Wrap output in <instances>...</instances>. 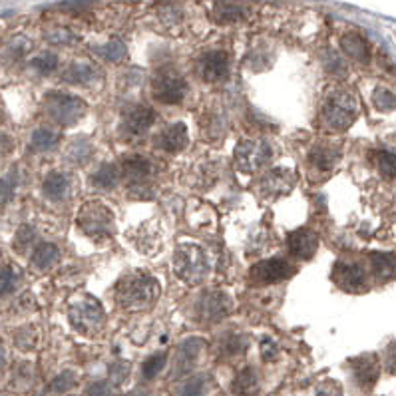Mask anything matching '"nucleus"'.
Instances as JSON below:
<instances>
[{
  "label": "nucleus",
  "instance_id": "obj_1",
  "mask_svg": "<svg viewBox=\"0 0 396 396\" xmlns=\"http://www.w3.org/2000/svg\"><path fill=\"white\" fill-rule=\"evenodd\" d=\"M162 295L160 281L147 273H128L116 287L117 307L132 313H142L151 308Z\"/></svg>",
  "mask_w": 396,
  "mask_h": 396
},
{
  "label": "nucleus",
  "instance_id": "obj_2",
  "mask_svg": "<svg viewBox=\"0 0 396 396\" xmlns=\"http://www.w3.org/2000/svg\"><path fill=\"white\" fill-rule=\"evenodd\" d=\"M358 112L361 108L351 90L331 88L324 94L323 104H321V119L324 128L333 132H345L356 122Z\"/></svg>",
  "mask_w": 396,
  "mask_h": 396
},
{
  "label": "nucleus",
  "instance_id": "obj_3",
  "mask_svg": "<svg viewBox=\"0 0 396 396\" xmlns=\"http://www.w3.org/2000/svg\"><path fill=\"white\" fill-rule=\"evenodd\" d=\"M211 271V263L206 249L195 243H179L174 253V273L185 285L195 287L207 279Z\"/></svg>",
  "mask_w": 396,
  "mask_h": 396
},
{
  "label": "nucleus",
  "instance_id": "obj_4",
  "mask_svg": "<svg viewBox=\"0 0 396 396\" xmlns=\"http://www.w3.org/2000/svg\"><path fill=\"white\" fill-rule=\"evenodd\" d=\"M76 225L80 227L82 233L94 237V239H108L116 233L114 211L98 199L86 201L80 207V211L76 215Z\"/></svg>",
  "mask_w": 396,
  "mask_h": 396
},
{
  "label": "nucleus",
  "instance_id": "obj_5",
  "mask_svg": "<svg viewBox=\"0 0 396 396\" xmlns=\"http://www.w3.org/2000/svg\"><path fill=\"white\" fill-rule=\"evenodd\" d=\"M68 321L74 331L84 337H98L106 327V311L94 297H84L74 301L68 308Z\"/></svg>",
  "mask_w": 396,
  "mask_h": 396
},
{
  "label": "nucleus",
  "instance_id": "obj_6",
  "mask_svg": "<svg viewBox=\"0 0 396 396\" xmlns=\"http://www.w3.org/2000/svg\"><path fill=\"white\" fill-rule=\"evenodd\" d=\"M44 110L54 124L62 128H72L88 112V104L78 96L64 92H48L44 98Z\"/></svg>",
  "mask_w": 396,
  "mask_h": 396
},
{
  "label": "nucleus",
  "instance_id": "obj_7",
  "mask_svg": "<svg viewBox=\"0 0 396 396\" xmlns=\"http://www.w3.org/2000/svg\"><path fill=\"white\" fill-rule=\"evenodd\" d=\"M273 160V146L265 138L241 140L233 149L235 167L241 174H257Z\"/></svg>",
  "mask_w": 396,
  "mask_h": 396
},
{
  "label": "nucleus",
  "instance_id": "obj_8",
  "mask_svg": "<svg viewBox=\"0 0 396 396\" xmlns=\"http://www.w3.org/2000/svg\"><path fill=\"white\" fill-rule=\"evenodd\" d=\"M188 80L183 78V74L172 68V66H163L151 78V96L158 102L167 104V106H176L183 102V98L188 96Z\"/></svg>",
  "mask_w": 396,
  "mask_h": 396
},
{
  "label": "nucleus",
  "instance_id": "obj_9",
  "mask_svg": "<svg viewBox=\"0 0 396 396\" xmlns=\"http://www.w3.org/2000/svg\"><path fill=\"white\" fill-rule=\"evenodd\" d=\"M119 177H126L132 190V197L138 199H146L147 195H151L149 185H146V179L151 174V162L147 160L146 156L133 154V156H124V160L119 162Z\"/></svg>",
  "mask_w": 396,
  "mask_h": 396
},
{
  "label": "nucleus",
  "instance_id": "obj_10",
  "mask_svg": "<svg viewBox=\"0 0 396 396\" xmlns=\"http://www.w3.org/2000/svg\"><path fill=\"white\" fill-rule=\"evenodd\" d=\"M233 299L223 291H206L195 303V317L204 323H220L233 313Z\"/></svg>",
  "mask_w": 396,
  "mask_h": 396
},
{
  "label": "nucleus",
  "instance_id": "obj_11",
  "mask_svg": "<svg viewBox=\"0 0 396 396\" xmlns=\"http://www.w3.org/2000/svg\"><path fill=\"white\" fill-rule=\"evenodd\" d=\"M197 76L207 82V84H217V82H225L231 72V56L225 50H209L204 52L197 64H195Z\"/></svg>",
  "mask_w": 396,
  "mask_h": 396
},
{
  "label": "nucleus",
  "instance_id": "obj_12",
  "mask_svg": "<svg viewBox=\"0 0 396 396\" xmlns=\"http://www.w3.org/2000/svg\"><path fill=\"white\" fill-rule=\"evenodd\" d=\"M158 114L149 108V106H142L135 104L124 110L122 114V122H119V133L128 140H135L142 138L144 133L156 124Z\"/></svg>",
  "mask_w": 396,
  "mask_h": 396
},
{
  "label": "nucleus",
  "instance_id": "obj_13",
  "mask_svg": "<svg viewBox=\"0 0 396 396\" xmlns=\"http://www.w3.org/2000/svg\"><path fill=\"white\" fill-rule=\"evenodd\" d=\"M295 265L283 257H271L255 263L249 269V281L255 285H273L295 275Z\"/></svg>",
  "mask_w": 396,
  "mask_h": 396
},
{
  "label": "nucleus",
  "instance_id": "obj_14",
  "mask_svg": "<svg viewBox=\"0 0 396 396\" xmlns=\"http://www.w3.org/2000/svg\"><path fill=\"white\" fill-rule=\"evenodd\" d=\"M331 279L337 285L338 289L347 291V293H361L367 289V271L365 267L356 261L349 259H338L333 265V273Z\"/></svg>",
  "mask_w": 396,
  "mask_h": 396
},
{
  "label": "nucleus",
  "instance_id": "obj_15",
  "mask_svg": "<svg viewBox=\"0 0 396 396\" xmlns=\"http://www.w3.org/2000/svg\"><path fill=\"white\" fill-rule=\"evenodd\" d=\"M297 174L289 167H273L265 172L259 179V193L265 199H277L283 195H289L295 190Z\"/></svg>",
  "mask_w": 396,
  "mask_h": 396
},
{
  "label": "nucleus",
  "instance_id": "obj_16",
  "mask_svg": "<svg viewBox=\"0 0 396 396\" xmlns=\"http://www.w3.org/2000/svg\"><path fill=\"white\" fill-rule=\"evenodd\" d=\"M128 239L142 255H156L162 247V227L158 221L149 220L140 227H133L128 233Z\"/></svg>",
  "mask_w": 396,
  "mask_h": 396
},
{
  "label": "nucleus",
  "instance_id": "obj_17",
  "mask_svg": "<svg viewBox=\"0 0 396 396\" xmlns=\"http://www.w3.org/2000/svg\"><path fill=\"white\" fill-rule=\"evenodd\" d=\"M188 144H190V132L183 122L165 126L154 138V146L165 154H179L188 147Z\"/></svg>",
  "mask_w": 396,
  "mask_h": 396
},
{
  "label": "nucleus",
  "instance_id": "obj_18",
  "mask_svg": "<svg viewBox=\"0 0 396 396\" xmlns=\"http://www.w3.org/2000/svg\"><path fill=\"white\" fill-rule=\"evenodd\" d=\"M287 247H289V253L295 259L308 261L315 257V253L319 249V237L308 227H299L287 237Z\"/></svg>",
  "mask_w": 396,
  "mask_h": 396
},
{
  "label": "nucleus",
  "instance_id": "obj_19",
  "mask_svg": "<svg viewBox=\"0 0 396 396\" xmlns=\"http://www.w3.org/2000/svg\"><path fill=\"white\" fill-rule=\"evenodd\" d=\"M207 347L206 338L201 337H190L179 343L176 354V368H174V377H183L185 372H190L191 368L195 367L199 354L204 352Z\"/></svg>",
  "mask_w": 396,
  "mask_h": 396
},
{
  "label": "nucleus",
  "instance_id": "obj_20",
  "mask_svg": "<svg viewBox=\"0 0 396 396\" xmlns=\"http://www.w3.org/2000/svg\"><path fill=\"white\" fill-rule=\"evenodd\" d=\"M351 368L354 381L363 388H370L374 382L379 381V374H381L379 356L372 354V352H367V354H361V356L352 358Z\"/></svg>",
  "mask_w": 396,
  "mask_h": 396
},
{
  "label": "nucleus",
  "instance_id": "obj_21",
  "mask_svg": "<svg viewBox=\"0 0 396 396\" xmlns=\"http://www.w3.org/2000/svg\"><path fill=\"white\" fill-rule=\"evenodd\" d=\"M338 160H340V147L335 146V144H329V142L315 144L313 149L308 151V165L321 174L333 172V167L337 165Z\"/></svg>",
  "mask_w": 396,
  "mask_h": 396
},
{
  "label": "nucleus",
  "instance_id": "obj_22",
  "mask_svg": "<svg viewBox=\"0 0 396 396\" xmlns=\"http://www.w3.org/2000/svg\"><path fill=\"white\" fill-rule=\"evenodd\" d=\"M42 193L54 204L66 201L72 195V177L64 172H50L42 179Z\"/></svg>",
  "mask_w": 396,
  "mask_h": 396
},
{
  "label": "nucleus",
  "instance_id": "obj_23",
  "mask_svg": "<svg viewBox=\"0 0 396 396\" xmlns=\"http://www.w3.org/2000/svg\"><path fill=\"white\" fill-rule=\"evenodd\" d=\"M100 68L96 64H90V62H72L64 74H62V80L74 84V86H92L94 82L100 80Z\"/></svg>",
  "mask_w": 396,
  "mask_h": 396
},
{
  "label": "nucleus",
  "instance_id": "obj_24",
  "mask_svg": "<svg viewBox=\"0 0 396 396\" xmlns=\"http://www.w3.org/2000/svg\"><path fill=\"white\" fill-rule=\"evenodd\" d=\"M340 50L358 64L370 62V46H368L367 38L358 32H345L340 36Z\"/></svg>",
  "mask_w": 396,
  "mask_h": 396
},
{
  "label": "nucleus",
  "instance_id": "obj_25",
  "mask_svg": "<svg viewBox=\"0 0 396 396\" xmlns=\"http://www.w3.org/2000/svg\"><path fill=\"white\" fill-rule=\"evenodd\" d=\"M372 275L379 283H388L396 279V253H381V251H372L368 255Z\"/></svg>",
  "mask_w": 396,
  "mask_h": 396
},
{
  "label": "nucleus",
  "instance_id": "obj_26",
  "mask_svg": "<svg viewBox=\"0 0 396 396\" xmlns=\"http://www.w3.org/2000/svg\"><path fill=\"white\" fill-rule=\"evenodd\" d=\"M251 8L247 4L241 2H217L213 6V16L220 24H231V22H239L243 18H247Z\"/></svg>",
  "mask_w": 396,
  "mask_h": 396
},
{
  "label": "nucleus",
  "instance_id": "obj_27",
  "mask_svg": "<svg viewBox=\"0 0 396 396\" xmlns=\"http://www.w3.org/2000/svg\"><path fill=\"white\" fill-rule=\"evenodd\" d=\"M58 245H54V243H40V245H36V249L32 251L30 265L36 271H48V269H52L54 265L58 263Z\"/></svg>",
  "mask_w": 396,
  "mask_h": 396
},
{
  "label": "nucleus",
  "instance_id": "obj_28",
  "mask_svg": "<svg viewBox=\"0 0 396 396\" xmlns=\"http://www.w3.org/2000/svg\"><path fill=\"white\" fill-rule=\"evenodd\" d=\"M231 390L237 396H257L259 393V377L257 370L251 367H245L243 370H239V374L235 377Z\"/></svg>",
  "mask_w": 396,
  "mask_h": 396
},
{
  "label": "nucleus",
  "instance_id": "obj_29",
  "mask_svg": "<svg viewBox=\"0 0 396 396\" xmlns=\"http://www.w3.org/2000/svg\"><path fill=\"white\" fill-rule=\"evenodd\" d=\"M92 185L96 190L102 191H112L114 188H117L119 183V167L116 163H102L94 174H92Z\"/></svg>",
  "mask_w": 396,
  "mask_h": 396
},
{
  "label": "nucleus",
  "instance_id": "obj_30",
  "mask_svg": "<svg viewBox=\"0 0 396 396\" xmlns=\"http://www.w3.org/2000/svg\"><path fill=\"white\" fill-rule=\"evenodd\" d=\"M60 144V133L52 128H36L30 135V149L36 154L52 151Z\"/></svg>",
  "mask_w": 396,
  "mask_h": 396
},
{
  "label": "nucleus",
  "instance_id": "obj_31",
  "mask_svg": "<svg viewBox=\"0 0 396 396\" xmlns=\"http://www.w3.org/2000/svg\"><path fill=\"white\" fill-rule=\"evenodd\" d=\"M94 156V146L90 140H76L68 146L66 151V160L74 165H86Z\"/></svg>",
  "mask_w": 396,
  "mask_h": 396
},
{
  "label": "nucleus",
  "instance_id": "obj_32",
  "mask_svg": "<svg viewBox=\"0 0 396 396\" xmlns=\"http://www.w3.org/2000/svg\"><path fill=\"white\" fill-rule=\"evenodd\" d=\"M22 279V271L15 263H6L0 267V297L15 293Z\"/></svg>",
  "mask_w": 396,
  "mask_h": 396
},
{
  "label": "nucleus",
  "instance_id": "obj_33",
  "mask_svg": "<svg viewBox=\"0 0 396 396\" xmlns=\"http://www.w3.org/2000/svg\"><path fill=\"white\" fill-rule=\"evenodd\" d=\"M374 163L384 179H396V151L379 149L374 154Z\"/></svg>",
  "mask_w": 396,
  "mask_h": 396
},
{
  "label": "nucleus",
  "instance_id": "obj_34",
  "mask_svg": "<svg viewBox=\"0 0 396 396\" xmlns=\"http://www.w3.org/2000/svg\"><path fill=\"white\" fill-rule=\"evenodd\" d=\"M58 62V56L54 52H40L38 56L30 60V66L38 74H42V76H50L52 72H56Z\"/></svg>",
  "mask_w": 396,
  "mask_h": 396
},
{
  "label": "nucleus",
  "instance_id": "obj_35",
  "mask_svg": "<svg viewBox=\"0 0 396 396\" xmlns=\"http://www.w3.org/2000/svg\"><path fill=\"white\" fill-rule=\"evenodd\" d=\"M372 104L381 112H393L396 110V94L388 88H377L372 94Z\"/></svg>",
  "mask_w": 396,
  "mask_h": 396
},
{
  "label": "nucleus",
  "instance_id": "obj_36",
  "mask_svg": "<svg viewBox=\"0 0 396 396\" xmlns=\"http://www.w3.org/2000/svg\"><path fill=\"white\" fill-rule=\"evenodd\" d=\"M165 363H167V352H156V354H151L146 363H144V367H142L144 377H146V379H156L163 370Z\"/></svg>",
  "mask_w": 396,
  "mask_h": 396
},
{
  "label": "nucleus",
  "instance_id": "obj_37",
  "mask_svg": "<svg viewBox=\"0 0 396 396\" xmlns=\"http://www.w3.org/2000/svg\"><path fill=\"white\" fill-rule=\"evenodd\" d=\"M247 347H249V343H247V338L243 337V335H237V333H231V335H227V337L223 338V343H221V351L227 352V354H243V352L247 351Z\"/></svg>",
  "mask_w": 396,
  "mask_h": 396
},
{
  "label": "nucleus",
  "instance_id": "obj_38",
  "mask_svg": "<svg viewBox=\"0 0 396 396\" xmlns=\"http://www.w3.org/2000/svg\"><path fill=\"white\" fill-rule=\"evenodd\" d=\"M38 345V331L34 327H26L16 333V347L20 351H34Z\"/></svg>",
  "mask_w": 396,
  "mask_h": 396
},
{
  "label": "nucleus",
  "instance_id": "obj_39",
  "mask_svg": "<svg viewBox=\"0 0 396 396\" xmlns=\"http://www.w3.org/2000/svg\"><path fill=\"white\" fill-rule=\"evenodd\" d=\"M102 58H106L108 62H122V60L126 58V54H128V48L126 44L122 42V40H110L108 44L102 48Z\"/></svg>",
  "mask_w": 396,
  "mask_h": 396
},
{
  "label": "nucleus",
  "instance_id": "obj_40",
  "mask_svg": "<svg viewBox=\"0 0 396 396\" xmlns=\"http://www.w3.org/2000/svg\"><path fill=\"white\" fill-rule=\"evenodd\" d=\"M46 40L54 46H68V44H74V42L78 40V36L72 34L70 30H66V28H54L46 34Z\"/></svg>",
  "mask_w": 396,
  "mask_h": 396
},
{
  "label": "nucleus",
  "instance_id": "obj_41",
  "mask_svg": "<svg viewBox=\"0 0 396 396\" xmlns=\"http://www.w3.org/2000/svg\"><path fill=\"white\" fill-rule=\"evenodd\" d=\"M204 388H206V377H193L181 384L179 388V396H201L204 395Z\"/></svg>",
  "mask_w": 396,
  "mask_h": 396
},
{
  "label": "nucleus",
  "instance_id": "obj_42",
  "mask_svg": "<svg viewBox=\"0 0 396 396\" xmlns=\"http://www.w3.org/2000/svg\"><path fill=\"white\" fill-rule=\"evenodd\" d=\"M34 239H36V231L30 227V225H22L18 231H16V237H15V247L18 251H26L34 243Z\"/></svg>",
  "mask_w": 396,
  "mask_h": 396
},
{
  "label": "nucleus",
  "instance_id": "obj_43",
  "mask_svg": "<svg viewBox=\"0 0 396 396\" xmlns=\"http://www.w3.org/2000/svg\"><path fill=\"white\" fill-rule=\"evenodd\" d=\"M16 183H18V177H16L15 172L10 176L0 177V204L10 201V197L15 195Z\"/></svg>",
  "mask_w": 396,
  "mask_h": 396
},
{
  "label": "nucleus",
  "instance_id": "obj_44",
  "mask_svg": "<svg viewBox=\"0 0 396 396\" xmlns=\"http://www.w3.org/2000/svg\"><path fill=\"white\" fill-rule=\"evenodd\" d=\"M32 50V40L26 36H15L8 44V52L15 56V58H22L24 54H28Z\"/></svg>",
  "mask_w": 396,
  "mask_h": 396
},
{
  "label": "nucleus",
  "instance_id": "obj_45",
  "mask_svg": "<svg viewBox=\"0 0 396 396\" xmlns=\"http://www.w3.org/2000/svg\"><path fill=\"white\" fill-rule=\"evenodd\" d=\"M74 384H76V374H74L72 370H64V372H60L58 377L52 381V390L54 393H66V390H70Z\"/></svg>",
  "mask_w": 396,
  "mask_h": 396
},
{
  "label": "nucleus",
  "instance_id": "obj_46",
  "mask_svg": "<svg viewBox=\"0 0 396 396\" xmlns=\"http://www.w3.org/2000/svg\"><path fill=\"white\" fill-rule=\"evenodd\" d=\"M281 354V349L279 345L273 340L271 337H265L261 340V356H263L265 363H275L277 358H279Z\"/></svg>",
  "mask_w": 396,
  "mask_h": 396
},
{
  "label": "nucleus",
  "instance_id": "obj_47",
  "mask_svg": "<svg viewBox=\"0 0 396 396\" xmlns=\"http://www.w3.org/2000/svg\"><path fill=\"white\" fill-rule=\"evenodd\" d=\"M130 363H126V361H122V363H114L112 367H110V381L114 382V384H119V382H126V379L130 377Z\"/></svg>",
  "mask_w": 396,
  "mask_h": 396
},
{
  "label": "nucleus",
  "instance_id": "obj_48",
  "mask_svg": "<svg viewBox=\"0 0 396 396\" xmlns=\"http://www.w3.org/2000/svg\"><path fill=\"white\" fill-rule=\"evenodd\" d=\"M317 396H343V388L340 384L335 381H324L317 386Z\"/></svg>",
  "mask_w": 396,
  "mask_h": 396
},
{
  "label": "nucleus",
  "instance_id": "obj_49",
  "mask_svg": "<svg viewBox=\"0 0 396 396\" xmlns=\"http://www.w3.org/2000/svg\"><path fill=\"white\" fill-rule=\"evenodd\" d=\"M112 395V384L108 381H98L88 386V396H110Z\"/></svg>",
  "mask_w": 396,
  "mask_h": 396
},
{
  "label": "nucleus",
  "instance_id": "obj_50",
  "mask_svg": "<svg viewBox=\"0 0 396 396\" xmlns=\"http://www.w3.org/2000/svg\"><path fill=\"white\" fill-rule=\"evenodd\" d=\"M384 368L390 374H396V343L388 345V349L384 352Z\"/></svg>",
  "mask_w": 396,
  "mask_h": 396
},
{
  "label": "nucleus",
  "instance_id": "obj_51",
  "mask_svg": "<svg viewBox=\"0 0 396 396\" xmlns=\"http://www.w3.org/2000/svg\"><path fill=\"white\" fill-rule=\"evenodd\" d=\"M4 367H6V347H4V343L0 338V370Z\"/></svg>",
  "mask_w": 396,
  "mask_h": 396
},
{
  "label": "nucleus",
  "instance_id": "obj_52",
  "mask_svg": "<svg viewBox=\"0 0 396 396\" xmlns=\"http://www.w3.org/2000/svg\"><path fill=\"white\" fill-rule=\"evenodd\" d=\"M126 396H144L142 393H132V395H126Z\"/></svg>",
  "mask_w": 396,
  "mask_h": 396
},
{
  "label": "nucleus",
  "instance_id": "obj_53",
  "mask_svg": "<svg viewBox=\"0 0 396 396\" xmlns=\"http://www.w3.org/2000/svg\"><path fill=\"white\" fill-rule=\"evenodd\" d=\"M0 257H2V253H0Z\"/></svg>",
  "mask_w": 396,
  "mask_h": 396
},
{
  "label": "nucleus",
  "instance_id": "obj_54",
  "mask_svg": "<svg viewBox=\"0 0 396 396\" xmlns=\"http://www.w3.org/2000/svg\"><path fill=\"white\" fill-rule=\"evenodd\" d=\"M0 396H4V395H0Z\"/></svg>",
  "mask_w": 396,
  "mask_h": 396
}]
</instances>
